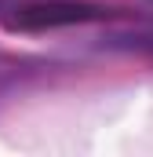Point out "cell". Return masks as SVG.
<instances>
[{"label":"cell","mask_w":153,"mask_h":157,"mask_svg":"<svg viewBox=\"0 0 153 157\" xmlns=\"http://www.w3.org/2000/svg\"><path fill=\"white\" fill-rule=\"evenodd\" d=\"M110 11L95 7V4H76V0H47V4H29L18 7V15L7 18V29H22V33H37V29H55V26H73V22H95L106 18Z\"/></svg>","instance_id":"6da1fadb"}]
</instances>
